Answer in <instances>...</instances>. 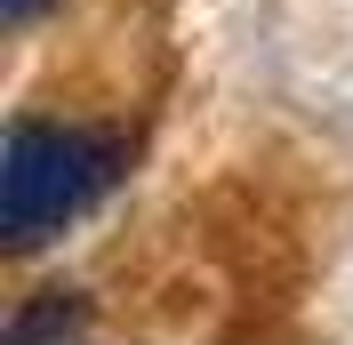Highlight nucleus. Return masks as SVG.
I'll return each mask as SVG.
<instances>
[{"instance_id":"nucleus-1","label":"nucleus","mask_w":353,"mask_h":345,"mask_svg":"<svg viewBox=\"0 0 353 345\" xmlns=\"http://www.w3.org/2000/svg\"><path fill=\"white\" fill-rule=\"evenodd\" d=\"M129 169V145L112 129H65V121H17L8 129V161H0V233L32 249L65 217H81Z\"/></svg>"}]
</instances>
